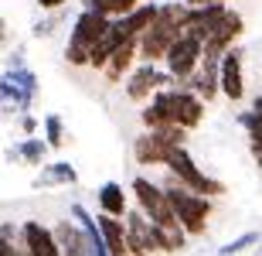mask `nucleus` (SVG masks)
Masks as SVG:
<instances>
[{"instance_id": "f257e3e1", "label": "nucleus", "mask_w": 262, "mask_h": 256, "mask_svg": "<svg viewBox=\"0 0 262 256\" xmlns=\"http://www.w3.org/2000/svg\"><path fill=\"white\" fill-rule=\"evenodd\" d=\"M184 17H187V7L184 4H164V7H157V17L154 24L136 38V55L146 62H157L164 58L167 48L174 45V38L184 31Z\"/></svg>"}, {"instance_id": "f03ea898", "label": "nucleus", "mask_w": 262, "mask_h": 256, "mask_svg": "<svg viewBox=\"0 0 262 256\" xmlns=\"http://www.w3.org/2000/svg\"><path fill=\"white\" fill-rule=\"evenodd\" d=\"M164 198H167V205H170V212H174L177 226L184 229V236H201L204 229H208L211 198L194 195V191H187V188L177 185V181H170V185L164 188Z\"/></svg>"}, {"instance_id": "7ed1b4c3", "label": "nucleus", "mask_w": 262, "mask_h": 256, "mask_svg": "<svg viewBox=\"0 0 262 256\" xmlns=\"http://www.w3.org/2000/svg\"><path fill=\"white\" fill-rule=\"evenodd\" d=\"M167 171L174 174L177 185H184L187 191H194V195H204V198H214V195H225V185L222 181H214V178H208L201 168L194 164V157L187 154V147L181 144V147H170L164 157Z\"/></svg>"}, {"instance_id": "20e7f679", "label": "nucleus", "mask_w": 262, "mask_h": 256, "mask_svg": "<svg viewBox=\"0 0 262 256\" xmlns=\"http://www.w3.org/2000/svg\"><path fill=\"white\" fill-rule=\"evenodd\" d=\"M133 195H136V205H140L146 222L167 229L170 236H184V229L177 226V219H174V212H170V205H167L160 185H154L150 178H133Z\"/></svg>"}, {"instance_id": "39448f33", "label": "nucleus", "mask_w": 262, "mask_h": 256, "mask_svg": "<svg viewBox=\"0 0 262 256\" xmlns=\"http://www.w3.org/2000/svg\"><path fill=\"white\" fill-rule=\"evenodd\" d=\"M109 28V17L96 14V10H82L75 17V28H72V38H68V48H65V58L72 65H89V51L96 45Z\"/></svg>"}, {"instance_id": "423d86ee", "label": "nucleus", "mask_w": 262, "mask_h": 256, "mask_svg": "<svg viewBox=\"0 0 262 256\" xmlns=\"http://www.w3.org/2000/svg\"><path fill=\"white\" fill-rule=\"evenodd\" d=\"M167 109V123L181 130H194L204 116V99H198L191 89H160Z\"/></svg>"}, {"instance_id": "0eeeda50", "label": "nucleus", "mask_w": 262, "mask_h": 256, "mask_svg": "<svg viewBox=\"0 0 262 256\" xmlns=\"http://www.w3.org/2000/svg\"><path fill=\"white\" fill-rule=\"evenodd\" d=\"M34 96H38V79H34L31 69L17 65V69H7L0 75V103L7 109H20L24 113V109H31Z\"/></svg>"}, {"instance_id": "6e6552de", "label": "nucleus", "mask_w": 262, "mask_h": 256, "mask_svg": "<svg viewBox=\"0 0 262 256\" xmlns=\"http://www.w3.org/2000/svg\"><path fill=\"white\" fill-rule=\"evenodd\" d=\"M245 21L238 10H228L225 7L222 14H218V21H214L211 28H208V34H204L201 41V58H222V51H228L235 45V38L242 34Z\"/></svg>"}, {"instance_id": "1a4fd4ad", "label": "nucleus", "mask_w": 262, "mask_h": 256, "mask_svg": "<svg viewBox=\"0 0 262 256\" xmlns=\"http://www.w3.org/2000/svg\"><path fill=\"white\" fill-rule=\"evenodd\" d=\"M164 62H167V75H170V79L187 82L191 75H194V69L201 65V41H198L194 34L181 31V34L174 38V45L167 48Z\"/></svg>"}, {"instance_id": "9d476101", "label": "nucleus", "mask_w": 262, "mask_h": 256, "mask_svg": "<svg viewBox=\"0 0 262 256\" xmlns=\"http://www.w3.org/2000/svg\"><path fill=\"white\" fill-rule=\"evenodd\" d=\"M184 144V130L181 127H160V130H146L143 137H136L133 154L140 164H164L167 150Z\"/></svg>"}, {"instance_id": "9b49d317", "label": "nucleus", "mask_w": 262, "mask_h": 256, "mask_svg": "<svg viewBox=\"0 0 262 256\" xmlns=\"http://www.w3.org/2000/svg\"><path fill=\"white\" fill-rule=\"evenodd\" d=\"M218 92H225V96L232 99V103H238V99L245 96V79H242V51L228 48L222 51V58H218Z\"/></svg>"}, {"instance_id": "f8f14e48", "label": "nucleus", "mask_w": 262, "mask_h": 256, "mask_svg": "<svg viewBox=\"0 0 262 256\" xmlns=\"http://www.w3.org/2000/svg\"><path fill=\"white\" fill-rule=\"evenodd\" d=\"M167 82H170V75H167V72H160L154 62H150V65H140V69L129 75V82H126V96L140 103V99L154 96L157 89H164Z\"/></svg>"}, {"instance_id": "ddd939ff", "label": "nucleus", "mask_w": 262, "mask_h": 256, "mask_svg": "<svg viewBox=\"0 0 262 256\" xmlns=\"http://www.w3.org/2000/svg\"><path fill=\"white\" fill-rule=\"evenodd\" d=\"M20 239H24L28 256H58V243L51 236V229L34 222V219H28V222L20 226Z\"/></svg>"}, {"instance_id": "4468645a", "label": "nucleus", "mask_w": 262, "mask_h": 256, "mask_svg": "<svg viewBox=\"0 0 262 256\" xmlns=\"http://www.w3.org/2000/svg\"><path fill=\"white\" fill-rule=\"evenodd\" d=\"M51 236L58 243V256H92V249H89L85 236H82V229L75 222H58L51 229Z\"/></svg>"}, {"instance_id": "2eb2a0df", "label": "nucleus", "mask_w": 262, "mask_h": 256, "mask_svg": "<svg viewBox=\"0 0 262 256\" xmlns=\"http://www.w3.org/2000/svg\"><path fill=\"white\" fill-rule=\"evenodd\" d=\"M154 17H157V4H136L129 14L113 17V24L123 31V38H140V34L154 24Z\"/></svg>"}, {"instance_id": "dca6fc26", "label": "nucleus", "mask_w": 262, "mask_h": 256, "mask_svg": "<svg viewBox=\"0 0 262 256\" xmlns=\"http://www.w3.org/2000/svg\"><path fill=\"white\" fill-rule=\"evenodd\" d=\"M96 226H99V236L106 243L109 256H126V229H123V219H113V215H102L99 212Z\"/></svg>"}, {"instance_id": "f3484780", "label": "nucleus", "mask_w": 262, "mask_h": 256, "mask_svg": "<svg viewBox=\"0 0 262 256\" xmlns=\"http://www.w3.org/2000/svg\"><path fill=\"white\" fill-rule=\"evenodd\" d=\"M123 31L116 28V24H113V21H109V28H106V34H102V38L96 41V45H92V51H89V65H92V69H106V62H109V55H113V51L119 48V45H123Z\"/></svg>"}, {"instance_id": "a211bd4d", "label": "nucleus", "mask_w": 262, "mask_h": 256, "mask_svg": "<svg viewBox=\"0 0 262 256\" xmlns=\"http://www.w3.org/2000/svg\"><path fill=\"white\" fill-rule=\"evenodd\" d=\"M133 58H136V38H126L116 51H113V55H109L106 69H102V72H106V79H109V82H119V79L129 72Z\"/></svg>"}, {"instance_id": "6ab92c4d", "label": "nucleus", "mask_w": 262, "mask_h": 256, "mask_svg": "<svg viewBox=\"0 0 262 256\" xmlns=\"http://www.w3.org/2000/svg\"><path fill=\"white\" fill-rule=\"evenodd\" d=\"M72 219H75V226L82 229V236H85V243H89V249H92V256H109L106 243H102V236H99L96 219L89 215L82 205H72Z\"/></svg>"}, {"instance_id": "aec40b11", "label": "nucleus", "mask_w": 262, "mask_h": 256, "mask_svg": "<svg viewBox=\"0 0 262 256\" xmlns=\"http://www.w3.org/2000/svg\"><path fill=\"white\" fill-rule=\"evenodd\" d=\"M99 208H102V215L123 219L126 215V191L116 181H106V185L99 188Z\"/></svg>"}, {"instance_id": "412c9836", "label": "nucleus", "mask_w": 262, "mask_h": 256, "mask_svg": "<svg viewBox=\"0 0 262 256\" xmlns=\"http://www.w3.org/2000/svg\"><path fill=\"white\" fill-rule=\"evenodd\" d=\"M78 181V171L68 164V161H58V164H48V168L38 174L34 185L38 188H51V185H75Z\"/></svg>"}, {"instance_id": "4be33fe9", "label": "nucleus", "mask_w": 262, "mask_h": 256, "mask_svg": "<svg viewBox=\"0 0 262 256\" xmlns=\"http://www.w3.org/2000/svg\"><path fill=\"white\" fill-rule=\"evenodd\" d=\"M140 0H92V7L85 10H96V14H102V17H123V14H129V10L136 7Z\"/></svg>"}, {"instance_id": "5701e85b", "label": "nucleus", "mask_w": 262, "mask_h": 256, "mask_svg": "<svg viewBox=\"0 0 262 256\" xmlns=\"http://www.w3.org/2000/svg\"><path fill=\"white\" fill-rule=\"evenodd\" d=\"M45 154H48V144H45L41 137H28V140H20V144H17V157L28 161V164H41Z\"/></svg>"}, {"instance_id": "b1692460", "label": "nucleus", "mask_w": 262, "mask_h": 256, "mask_svg": "<svg viewBox=\"0 0 262 256\" xmlns=\"http://www.w3.org/2000/svg\"><path fill=\"white\" fill-rule=\"evenodd\" d=\"M41 140L48 144V150L65 144V127H61V116H55V113H51V116H45V137H41Z\"/></svg>"}, {"instance_id": "393cba45", "label": "nucleus", "mask_w": 262, "mask_h": 256, "mask_svg": "<svg viewBox=\"0 0 262 256\" xmlns=\"http://www.w3.org/2000/svg\"><path fill=\"white\" fill-rule=\"evenodd\" d=\"M255 243H259V232H245V236L232 239V243H225V246L218 249V256H238V253H245L249 246H255Z\"/></svg>"}, {"instance_id": "a878e982", "label": "nucleus", "mask_w": 262, "mask_h": 256, "mask_svg": "<svg viewBox=\"0 0 262 256\" xmlns=\"http://www.w3.org/2000/svg\"><path fill=\"white\" fill-rule=\"evenodd\" d=\"M20 130H24V133H34V130H38V120L34 116H20Z\"/></svg>"}, {"instance_id": "bb28decb", "label": "nucleus", "mask_w": 262, "mask_h": 256, "mask_svg": "<svg viewBox=\"0 0 262 256\" xmlns=\"http://www.w3.org/2000/svg\"><path fill=\"white\" fill-rule=\"evenodd\" d=\"M184 7H204V4H225V0H181Z\"/></svg>"}, {"instance_id": "cd10ccee", "label": "nucleus", "mask_w": 262, "mask_h": 256, "mask_svg": "<svg viewBox=\"0 0 262 256\" xmlns=\"http://www.w3.org/2000/svg\"><path fill=\"white\" fill-rule=\"evenodd\" d=\"M45 10H58V7H65V0H38Z\"/></svg>"}, {"instance_id": "c85d7f7f", "label": "nucleus", "mask_w": 262, "mask_h": 256, "mask_svg": "<svg viewBox=\"0 0 262 256\" xmlns=\"http://www.w3.org/2000/svg\"><path fill=\"white\" fill-rule=\"evenodd\" d=\"M252 113H255V116L262 120V96H259V99H255V103H252Z\"/></svg>"}, {"instance_id": "c756f323", "label": "nucleus", "mask_w": 262, "mask_h": 256, "mask_svg": "<svg viewBox=\"0 0 262 256\" xmlns=\"http://www.w3.org/2000/svg\"><path fill=\"white\" fill-rule=\"evenodd\" d=\"M0 41H4V17H0Z\"/></svg>"}, {"instance_id": "7c9ffc66", "label": "nucleus", "mask_w": 262, "mask_h": 256, "mask_svg": "<svg viewBox=\"0 0 262 256\" xmlns=\"http://www.w3.org/2000/svg\"><path fill=\"white\" fill-rule=\"evenodd\" d=\"M85 7H92V0H85Z\"/></svg>"}, {"instance_id": "2f4dec72", "label": "nucleus", "mask_w": 262, "mask_h": 256, "mask_svg": "<svg viewBox=\"0 0 262 256\" xmlns=\"http://www.w3.org/2000/svg\"><path fill=\"white\" fill-rule=\"evenodd\" d=\"M259 256H262V249H259Z\"/></svg>"}]
</instances>
